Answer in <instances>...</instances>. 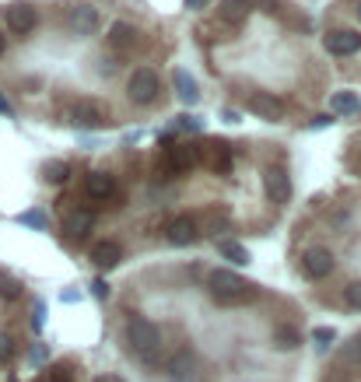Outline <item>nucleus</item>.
I'll return each instance as SVG.
<instances>
[{
    "label": "nucleus",
    "instance_id": "f257e3e1",
    "mask_svg": "<svg viewBox=\"0 0 361 382\" xmlns=\"http://www.w3.org/2000/svg\"><path fill=\"white\" fill-rule=\"evenodd\" d=\"M207 287H211V298L218 305H242V302H253L256 298V285H249L246 277H239L232 270H214Z\"/></svg>",
    "mask_w": 361,
    "mask_h": 382
},
{
    "label": "nucleus",
    "instance_id": "f03ea898",
    "mask_svg": "<svg viewBox=\"0 0 361 382\" xmlns=\"http://www.w3.org/2000/svg\"><path fill=\"white\" fill-rule=\"evenodd\" d=\"M123 337H126L130 354H137V358H144V362H151L155 351L162 347V333H158V326H155L148 316H134V319L126 323Z\"/></svg>",
    "mask_w": 361,
    "mask_h": 382
},
{
    "label": "nucleus",
    "instance_id": "7ed1b4c3",
    "mask_svg": "<svg viewBox=\"0 0 361 382\" xmlns=\"http://www.w3.org/2000/svg\"><path fill=\"white\" fill-rule=\"evenodd\" d=\"M130 98L137 102V105H151L155 98H158V74L155 71H148V67H141V71H134L130 74Z\"/></svg>",
    "mask_w": 361,
    "mask_h": 382
},
{
    "label": "nucleus",
    "instance_id": "20e7f679",
    "mask_svg": "<svg viewBox=\"0 0 361 382\" xmlns=\"http://www.w3.org/2000/svg\"><path fill=\"white\" fill-rule=\"evenodd\" d=\"M71 119H74V126H81V130H98V126L109 123V112H105V105H98V102H91V98H81V102H74Z\"/></svg>",
    "mask_w": 361,
    "mask_h": 382
},
{
    "label": "nucleus",
    "instance_id": "39448f33",
    "mask_svg": "<svg viewBox=\"0 0 361 382\" xmlns=\"http://www.w3.org/2000/svg\"><path fill=\"white\" fill-rule=\"evenodd\" d=\"M302 270H305L312 281L330 277V274H333V253H330V249H305V256H302Z\"/></svg>",
    "mask_w": 361,
    "mask_h": 382
},
{
    "label": "nucleus",
    "instance_id": "423d86ee",
    "mask_svg": "<svg viewBox=\"0 0 361 382\" xmlns=\"http://www.w3.org/2000/svg\"><path fill=\"white\" fill-rule=\"evenodd\" d=\"M4 18H7V28L18 32V35H28V32L35 28V21H39V14H35L32 4H11Z\"/></svg>",
    "mask_w": 361,
    "mask_h": 382
},
{
    "label": "nucleus",
    "instance_id": "0eeeda50",
    "mask_svg": "<svg viewBox=\"0 0 361 382\" xmlns=\"http://www.w3.org/2000/svg\"><path fill=\"white\" fill-rule=\"evenodd\" d=\"M165 235H169V242H172V246H193V242L200 239L196 221H193V217H186V214H179V217H172V221H169Z\"/></svg>",
    "mask_w": 361,
    "mask_h": 382
},
{
    "label": "nucleus",
    "instance_id": "6e6552de",
    "mask_svg": "<svg viewBox=\"0 0 361 382\" xmlns=\"http://www.w3.org/2000/svg\"><path fill=\"white\" fill-rule=\"evenodd\" d=\"M358 49H361V35L351 32V28H341V32L326 35V53H333V56H351Z\"/></svg>",
    "mask_w": 361,
    "mask_h": 382
},
{
    "label": "nucleus",
    "instance_id": "1a4fd4ad",
    "mask_svg": "<svg viewBox=\"0 0 361 382\" xmlns=\"http://www.w3.org/2000/svg\"><path fill=\"white\" fill-rule=\"evenodd\" d=\"M71 28H74L78 35H95V28H98V11H95L91 4H74V7H71Z\"/></svg>",
    "mask_w": 361,
    "mask_h": 382
},
{
    "label": "nucleus",
    "instance_id": "9d476101",
    "mask_svg": "<svg viewBox=\"0 0 361 382\" xmlns=\"http://www.w3.org/2000/svg\"><path fill=\"white\" fill-rule=\"evenodd\" d=\"M264 186H267V196L273 203H288L291 200V179L280 169H267L264 172Z\"/></svg>",
    "mask_w": 361,
    "mask_h": 382
},
{
    "label": "nucleus",
    "instance_id": "9b49d317",
    "mask_svg": "<svg viewBox=\"0 0 361 382\" xmlns=\"http://www.w3.org/2000/svg\"><path fill=\"white\" fill-rule=\"evenodd\" d=\"M249 112H256V116H264V119H280V116H284V105H280V98H273L271 92H253V95H249Z\"/></svg>",
    "mask_w": 361,
    "mask_h": 382
},
{
    "label": "nucleus",
    "instance_id": "f8f14e48",
    "mask_svg": "<svg viewBox=\"0 0 361 382\" xmlns=\"http://www.w3.org/2000/svg\"><path fill=\"white\" fill-rule=\"evenodd\" d=\"M119 260H123V249H119L116 242H98V246H91V263H95L98 270H112V267H119Z\"/></svg>",
    "mask_w": 361,
    "mask_h": 382
},
{
    "label": "nucleus",
    "instance_id": "ddd939ff",
    "mask_svg": "<svg viewBox=\"0 0 361 382\" xmlns=\"http://www.w3.org/2000/svg\"><path fill=\"white\" fill-rule=\"evenodd\" d=\"M85 190H88L91 200H102V203H105V200L116 193V179H112L109 172H91L88 183H85Z\"/></svg>",
    "mask_w": 361,
    "mask_h": 382
},
{
    "label": "nucleus",
    "instance_id": "4468645a",
    "mask_svg": "<svg viewBox=\"0 0 361 382\" xmlns=\"http://www.w3.org/2000/svg\"><path fill=\"white\" fill-rule=\"evenodd\" d=\"M218 18L225 25H242L249 18V0H221L218 4Z\"/></svg>",
    "mask_w": 361,
    "mask_h": 382
},
{
    "label": "nucleus",
    "instance_id": "2eb2a0df",
    "mask_svg": "<svg viewBox=\"0 0 361 382\" xmlns=\"http://www.w3.org/2000/svg\"><path fill=\"white\" fill-rule=\"evenodd\" d=\"M91 217L88 210H74V214H67V221H64V232H67V239H88V232H91Z\"/></svg>",
    "mask_w": 361,
    "mask_h": 382
},
{
    "label": "nucleus",
    "instance_id": "dca6fc26",
    "mask_svg": "<svg viewBox=\"0 0 361 382\" xmlns=\"http://www.w3.org/2000/svg\"><path fill=\"white\" fill-rule=\"evenodd\" d=\"M169 162H172V169L182 172V169H193L196 162H200V151L193 148V144H176V148H169Z\"/></svg>",
    "mask_w": 361,
    "mask_h": 382
},
{
    "label": "nucleus",
    "instance_id": "f3484780",
    "mask_svg": "<svg viewBox=\"0 0 361 382\" xmlns=\"http://www.w3.org/2000/svg\"><path fill=\"white\" fill-rule=\"evenodd\" d=\"M134 42H137V32H134V25H126V21H116V25L109 28V46H112V49H134Z\"/></svg>",
    "mask_w": 361,
    "mask_h": 382
},
{
    "label": "nucleus",
    "instance_id": "a211bd4d",
    "mask_svg": "<svg viewBox=\"0 0 361 382\" xmlns=\"http://www.w3.org/2000/svg\"><path fill=\"white\" fill-rule=\"evenodd\" d=\"M172 85H176V95H179L186 105H196V102H200V88H196V81H193L186 71H176V74H172Z\"/></svg>",
    "mask_w": 361,
    "mask_h": 382
},
{
    "label": "nucleus",
    "instance_id": "6ab92c4d",
    "mask_svg": "<svg viewBox=\"0 0 361 382\" xmlns=\"http://www.w3.org/2000/svg\"><path fill=\"white\" fill-rule=\"evenodd\" d=\"M271 340H273V347H280V351H291V347H298V344H302V333H298L295 326H273Z\"/></svg>",
    "mask_w": 361,
    "mask_h": 382
},
{
    "label": "nucleus",
    "instance_id": "aec40b11",
    "mask_svg": "<svg viewBox=\"0 0 361 382\" xmlns=\"http://www.w3.org/2000/svg\"><path fill=\"white\" fill-rule=\"evenodd\" d=\"M330 109H333V112H341V116H351V112H358V109H361L358 92H337V95L330 98Z\"/></svg>",
    "mask_w": 361,
    "mask_h": 382
},
{
    "label": "nucleus",
    "instance_id": "412c9836",
    "mask_svg": "<svg viewBox=\"0 0 361 382\" xmlns=\"http://www.w3.org/2000/svg\"><path fill=\"white\" fill-rule=\"evenodd\" d=\"M218 253L228 256L232 263H249V253H246L239 242H232V239H221V242H218Z\"/></svg>",
    "mask_w": 361,
    "mask_h": 382
},
{
    "label": "nucleus",
    "instance_id": "4be33fe9",
    "mask_svg": "<svg viewBox=\"0 0 361 382\" xmlns=\"http://www.w3.org/2000/svg\"><path fill=\"white\" fill-rule=\"evenodd\" d=\"M0 298H7V302L21 298V281L14 274H7V270H0Z\"/></svg>",
    "mask_w": 361,
    "mask_h": 382
},
{
    "label": "nucleus",
    "instance_id": "5701e85b",
    "mask_svg": "<svg viewBox=\"0 0 361 382\" xmlns=\"http://www.w3.org/2000/svg\"><path fill=\"white\" fill-rule=\"evenodd\" d=\"M67 162H46V169H42V179L46 183H53V186H60L64 179H67Z\"/></svg>",
    "mask_w": 361,
    "mask_h": 382
},
{
    "label": "nucleus",
    "instance_id": "b1692460",
    "mask_svg": "<svg viewBox=\"0 0 361 382\" xmlns=\"http://www.w3.org/2000/svg\"><path fill=\"white\" fill-rule=\"evenodd\" d=\"M344 362H348L351 369H361V330L351 337V344L344 347Z\"/></svg>",
    "mask_w": 361,
    "mask_h": 382
},
{
    "label": "nucleus",
    "instance_id": "393cba45",
    "mask_svg": "<svg viewBox=\"0 0 361 382\" xmlns=\"http://www.w3.org/2000/svg\"><path fill=\"white\" fill-rule=\"evenodd\" d=\"M211 165H214V169H221V172H228V169H232L228 144H214V158H211Z\"/></svg>",
    "mask_w": 361,
    "mask_h": 382
},
{
    "label": "nucleus",
    "instance_id": "a878e982",
    "mask_svg": "<svg viewBox=\"0 0 361 382\" xmlns=\"http://www.w3.org/2000/svg\"><path fill=\"white\" fill-rule=\"evenodd\" d=\"M46 382H74L71 365H53V369H49V376H46Z\"/></svg>",
    "mask_w": 361,
    "mask_h": 382
},
{
    "label": "nucleus",
    "instance_id": "bb28decb",
    "mask_svg": "<svg viewBox=\"0 0 361 382\" xmlns=\"http://www.w3.org/2000/svg\"><path fill=\"white\" fill-rule=\"evenodd\" d=\"M18 221H21V225H32V228H42V225H46V217H42V210H28V214H21Z\"/></svg>",
    "mask_w": 361,
    "mask_h": 382
},
{
    "label": "nucleus",
    "instance_id": "cd10ccee",
    "mask_svg": "<svg viewBox=\"0 0 361 382\" xmlns=\"http://www.w3.org/2000/svg\"><path fill=\"white\" fill-rule=\"evenodd\" d=\"M312 340H319V344H333L337 333H333V326H319V330H312Z\"/></svg>",
    "mask_w": 361,
    "mask_h": 382
},
{
    "label": "nucleus",
    "instance_id": "c85d7f7f",
    "mask_svg": "<svg viewBox=\"0 0 361 382\" xmlns=\"http://www.w3.org/2000/svg\"><path fill=\"white\" fill-rule=\"evenodd\" d=\"M11 354H14V340L7 333H0V362H7Z\"/></svg>",
    "mask_w": 361,
    "mask_h": 382
},
{
    "label": "nucleus",
    "instance_id": "c756f323",
    "mask_svg": "<svg viewBox=\"0 0 361 382\" xmlns=\"http://www.w3.org/2000/svg\"><path fill=\"white\" fill-rule=\"evenodd\" d=\"M348 305H355V309H361V281H355V285L348 287Z\"/></svg>",
    "mask_w": 361,
    "mask_h": 382
},
{
    "label": "nucleus",
    "instance_id": "7c9ffc66",
    "mask_svg": "<svg viewBox=\"0 0 361 382\" xmlns=\"http://www.w3.org/2000/svg\"><path fill=\"white\" fill-rule=\"evenodd\" d=\"M91 291H95V298H109V285H105L102 277H95V281H91Z\"/></svg>",
    "mask_w": 361,
    "mask_h": 382
},
{
    "label": "nucleus",
    "instance_id": "2f4dec72",
    "mask_svg": "<svg viewBox=\"0 0 361 382\" xmlns=\"http://www.w3.org/2000/svg\"><path fill=\"white\" fill-rule=\"evenodd\" d=\"M179 126L182 130H200V119H196V116H182Z\"/></svg>",
    "mask_w": 361,
    "mask_h": 382
},
{
    "label": "nucleus",
    "instance_id": "473e14b6",
    "mask_svg": "<svg viewBox=\"0 0 361 382\" xmlns=\"http://www.w3.org/2000/svg\"><path fill=\"white\" fill-rule=\"evenodd\" d=\"M95 382H126V379H119V376H112V372H105V376H98Z\"/></svg>",
    "mask_w": 361,
    "mask_h": 382
},
{
    "label": "nucleus",
    "instance_id": "72a5a7b5",
    "mask_svg": "<svg viewBox=\"0 0 361 382\" xmlns=\"http://www.w3.org/2000/svg\"><path fill=\"white\" fill-rule=\"evenodd\" d=\"M32 326H35V330L42 326V305H35V319H32Z\"/></svg>",
    "mask_w": 361,
    "mask_h": 382
},
{
    "label": "nucleus",
    "instance_id": "f704fd0d",
    "mask_svg": "<svg viewBox=\"0 0 361 382\" xmlns=\"http://www.w3.org/2000/svg\"><path fill=\"white\" fill-rule=\"evenodd\" d=\"M211 0H186V7H193V11H200V7H207Z\"/></svg>",
    "mask_w": 361,
    "mask_h": 382
},
{
    "label": "nucleus",
    "instance_id": "c9c22d12",
    "mask_svg": "<svg viewBox=\"0 0 361 382\" xmlns=\"http://www.w3.org/2000/svg\"><path fill=\"white\" fill-rule=\"evenodd\" d=\"M0 53H4V35H0Z\"/></svg>",
    "mask_w": 361,
    "mask_h": 382
},
{
    "label": "nucleus",
    "instance_id": "e433bc0d",
    "mask_svg": "<svg viewBox=\"0 0 361 382\" xmlns=\"http://www.w3.org/2000/svg\"><path fill=\"white\" fill-rule=\"evenodd\" d=\"M358 18H361V4H358Z\"/></svg>",
    "mask_w": 361,
    "mask_h": 382
},
{
    "label": "nucleus",
    "instance_id": "4c0bfd02",
    "mask_svg": "<svg viewBox=\"0 0 361 382\" xmlns=\"http://www.w3.org/2000/svg\"><path fill=\"white\" fill-rule=\"evenodd\" d=\"M39 382H46V379H39Z\"/></svg>",
    "mask_w": 361,
    "mask_h": 382
}]
</instances>
